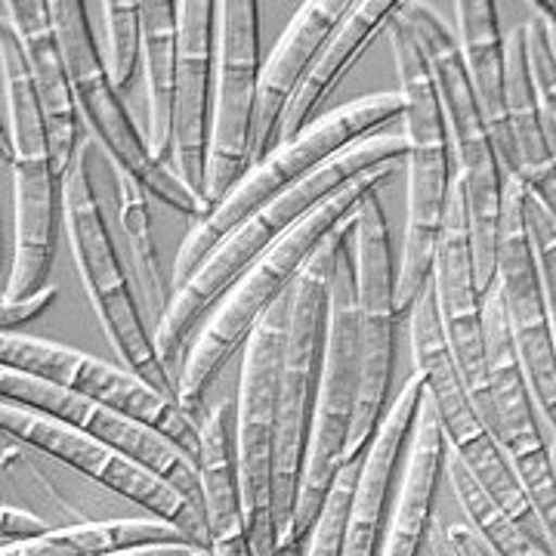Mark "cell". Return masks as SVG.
Wrapping results in <instances>:
<instances>
[{"label": "cell", "instance_id": "16", "mask_svg": "<svg viewBox=\"0 0 556 556\" xmlns=\"http://www.w3.org/2000/svg\"><path fill=\"white\" fill-rule=\"evenodd\" d=\"M495 260V285L504 300L514 350L526 371L529 390L535 396L538 415L544 420L547 433L556 437V343L535 244L526 223V186L519 179H507L504 186Z\"/></svg>", "mask_w": 556, "mask_h": 556}, {"label": "cell", "instance_id": "38", "mask_svg": "<svg viewBox=\"0 0 556 556\" xmlns=\"http://www.w3.org/2000/svg\"><path fill=\"white\" fill-rule=\"evenodd\" d=\"M50 526L35 514L13 507V504H3L0 510V544H22V541H35V538L47 535Z\"/></svg>", "mask_w": 556, "mask_h": 556}, {"label": "cell", "instance_id": "23", "mask_svg": "<svg viewBox=\"0 0 556 556\" xmlns=\"http://www.w3.org/2000/svg\"><path fill=\"white\" fill-rule=\"evenodd\" d=\"M424 387H427L424 375L412 371L408 380L402 383L399 396L393 399V405L387 408L383 420H380L368 452L362 455V470H358L353 504L346 514L340 556H378V538L380 526H383V507H387V495H390V482L396 473L399 455L412 437V424H415Z\"/></svg>", "mask_w": 556, "mask_h": 556}, {"label": "cell", "instance_id": "39", "mask_svg": "<svg viewBox=\"0 0 556 556\" xmlns=\"http://www.w3.org/2000/svg\"><path fill=\"white\" fill-rule=\"evenodd\" d=\"M439 532L452 544L455 556H497L470 522H445V526H439Z\"/></svg>", "mask_w": 556, "mask_h": 556}, {"label": "cell", "instance_id": "28", "mask_svg": "<svg viewBox=\"0 0 556 556\" xmlns=\"http://www.w3.org/2000/svg\"><path fill=\"white\" fill-rule=\"evenodd\" d=\"M177 0H142V72L149 97L146 142L152 159L174 170L177 112Z\"/></svg>", "mask_w": 556, "mask_h": 556}, {"label": "cell", "instance_id": "13", "mask_svg": "<svg viewBox=\"0 0 556 556\" xmlns=\"http://www.w3.org/2000/svg\"><path fill=\"white\" fill-rule=\"evenodd\" d=\"M291 294L276 303L244 343L239 402H236V457L248 535L254 556H278L276 529V420L281 353L288 331Z\"/></svg>", "mask_w": 556, "mask_h": 556}, {"label": "cell", "instance_id": "40", "mask_svg": "<svg viewBox=\"0 0 556 556\" xmlns=\"http://www.w3.org/2000/svg\"><path fill=\"white\" fill-rule=\"evenodd\" d=\"M522 186H526V192H529L556 223V161L551 167H544L541 174L526 179Z\"/></svg>", "mask_w": 556, "mask_h": 556}, {"label": "cell", "instance_id": "27", "mask_svg": "<svg viewBox=\"0 0 556 556\" xmlns=\"http://www.w3.org/2000/svg\"><path fill=\"white\" fill-rule=\"evenodd\" d=\"M442 470H445V437H442L433 396L424 387L415 424H412V437H408V457H405V470L399 482L396 504H393L387 538L378 556L420 554V544L433 517V497H437Z\"/></svg>", "mask_w": 556, "mask_h": 556}, {"label": "cell", "instance_id": "1", "mask_svg": "<svg viewBox=\"0 0 556 556\" xmlns=\"http://www.w3.org/2000/svg\"><path fill=\"white\" fill-rule=\"evenodd\" d=\"M402 164L405 161L380 164L375 170L353 179L350 186H343L338 195L318 204L309 217H303L288 236H281L226 291V298L219 300L214 313L204 321L199 338L192 340L189 356L182 362V371L177 378V402L186 415L199 420L207 390L217 383L223 368L229 365V358L236 356L239 346L248 343V338L254 334V328L266 318V313L291 294L294 281L303 273V266L309 263V257L316 254L318 244L328 239L343 219L356 214V207L365 195L380 192V186H387L396 177Z\"/></svg>", "mask_w": 556, "mask_h": 556}, {"label": "cell", "instance_id": "47", "mask_svg": "<svg viewBox=\"0 0 556 556\" xmlns=\"http://www.w3.org/2000/svg\"><path fill=\"white\" fill-rule=\"evenodd\" d=\"M207 556H211V554H207Z\"/></svg>", "mask_w": 556, "mask_h": 556}, {"label": "cell", "instance_id": "12", "mask_svg": "<svg viewBox=\"0 0 556 556\" xmlns=\"http://www.w3.org/2000/svg\"><path fill=\"white\" fill-rule=\"evenodd\" d=\"M353 266H356L358 309V399L343 467L362 460L380 420L387 415V393L396 356V263L390 251V226L378 192L365 195L353 223Z\"/></svg>", "mask_w": 556, "mask_h": 556}, {"label": "cell", "instance_id": "26", "mask_svg": "<svg viewBox=\"0 0 556 556\" xmlns=\"http://www.w3.org/2000/svg\"><path fill=\"white\" fill-rule=\"evenodd\" d=\"M457 47L464 72L470 80L489 137L495 142L497 161L507 179H519L517 146L507 124V84H504V35L492 0H457Z\"/></svg>", "mask_w": 556, "mask_h": 556}, {"label": "cell", "instance_id": "41", "mask_svg": "<svg viewBox=\"0 0 556 556\" xmlns=\"http://www.w3.org/2000/svg\"><path fill=\"white\" fill-rule=\"evenodd\" d=\"M211 551L201 547V544H149V547H134V551H121V554H109V556H207Z\"/></svg>", "mask_w": 556, "mask_h": 556}, {"label": "cell", "instance_id": "46", "mask_svg": "<svg viewBox=\"0 0 556 556\" xmlns=\"http://www.w3.org/2000/svg\"><path fill=\"white\" fill-rule=\"evenodd\" d=\"M551 452H554V473H556V437H554V442H551Z\"/></svg>", "mask_w": 556, "mask_h": 556}, {"label": "cell", "instance_id": "34", "mask_svg": "<svg viewBox=\"0 0 556 556\" xmlns=\"http://www.w3.org/2000/svg\"><path fill=\"white\" fill-rule=\"evenodd\" d=\"M358 470H362V460H353V464H346L338 473L331 492H328V501H325V507L318 514L316 526L309 532V551H306V556H340L346 514H350V504H353Z\"/></svg>", "mask_w": 556, "mask_h": 556}, {"label": "cell", "instance_id": "19", "mask_svg": "<svg viewBox=\"0 0 556 556\" xmlns=\"http://www.w3.org/2000/svg\"><path fill=\"white\" fill-rule=\"evenodd\" d=\"M433 291H437L439 321L445 340L455 353L460 378L467 383L470 396L477 402L479 415L492 417V396L485 380V334H482V303L485 294L479 291L477 260H473V232H470V207L464 179H452V192L445 204V219L433 254Z\"/></svg>", "mask_w": 556, "mask_h": 556}, {"label": "cell", "instance_id": "25", "mask_svg": "<svg viewBox=\"0 0 556 556\" xmlns=\"http://www.w3.org/2000/svg\"><path fill=\"white\" fill-rule=\"evenodd\" d=\"M399 7H402V0H356L350 7V13L334 28V35L318 50L316 62L300 84L291 105L285 109V118L278 124L276 146L298 139L316 121L318 109L353 72V65L365 56V50L375 43V38H380L390 28V22L396 20Z\"/></svg>", "mask_w": 556, "mask_h": 556}, {"label": "cell", "instance_id": "8", "mask_svg": "<svg viewBox=\"0 0 556 556\" xmlns=\"http://www.w3.org/2000/svg\"><path fill=\"white\" fill-rule=\"evenodd\" d=\"M353 223H356V214L343 219L338 229L318 244L316 254L303 266V273L291 288L288 331H285V353H281V378H278L276 473H273L278 538L288 532L291 517H294V504H298L300 473H303L306 439H309L313 405H316L318 371H321L328 291H331L340 248H343V241L350 239Z\"/></svg>", "mask_w": 556, "mask_h": 556}, {"label": "cell", "instance_id": "35", "mask_svg": "<svg viewBox=\"0 0 556 556\" xmlns=\"http://www.w3.org/2000/svg\"><path fill=\"white\" fill-rule=\"evenodd\" d=\"M526 223H529V236L535 244L538 269H541V285H544L547 316H551V331H554L556 343V223L529 192H526Z\"/></svg>", "mask_w": 556, "mask_h": 556}, {"label": "cell", "instance_id": "30", "mask_svg": "<svg viewBox=\"0 0 556 556\" xmlns=\"http://www.w3.org/2000/svg\"><path fill=\"white\" fill-rule=\"evenodd\" d=\"M504 84H507V124L517 146L519 182H526L554 164L547 127H544V105L538 97L535 72L529 60L526 22L504 38Z\"/></svg>", "mask_w": 556, "mask_h": 556}, {"label": "cell", "instance_id": "24", "mask_svg": "<svg viewBox=\"0 0 556 556\" xmlns=\"http://www.w3.org/2000/svg\"><path fill=\"white\" fill-rule=\"evenodd\" d=\"M199 477L211 556H254L244 507H241L236 405L229 399H219L217 405L201 417Z\"/></svg>", "mask_w": 556, "mask_h": 556}, {"label": "cell", "instance_id": "2", "mask_svg": "<svg viewBox=\"0 0 556 556\" xmlns=\"http://www.w3.org/2000/svg\"><path fill=\"white\" fill-rule=\"evenodd\" d=\"M405 152H408V146H405L402 130H378L356 146H350L346 152L334 155L328 164H321L306 182L294 186L291 192H285L273 204L260 207L257 214L244 219L236 232H229L219 241L199 266V273L174 291L167 316L161 318L159 328L152 331L167 368L186 353V340L195 334V328L207 318V313L226 298V291L281 236H288L300 219L309 217L318 204L338 195L343 186H350L362 174L375 170L380 164H390V161H405Z\"/></svg>", "mask_w": 556, "mask_h": 556}, {"label": "cell", "instance_id": "33", "mask_svg": "<svg viewBox=\"0 0 556 556\" xmlns=\"http://www.w3.org/2000/svg\"><path fill=\"white\" fill-rule=\"evenodd\" d=\"M102 62L112 84L124 90L142 62V0H102Z\"/></svg>", "mask_w": 556, "mask_h": 556}, {"label": "cell", "instance_id": "20", "mask_svg": "<svg viewBox=\"0 0 556 556\" xmlns=\"http://www.w3.org/2000/svg\"><path fill=\"white\" fill-rule=\"evenodd\" d=\"M177 112H174V174L204 199L211 155V84H217V3H177Z\"/></svg>", "mask_w": 556, "mask_h": 556}, {"label": "cell", "instance_id": "21", "mask_svg": "<svg viewBox=\"0 0 556 556\" xmlns=\"http://www.w3.org/2000/svg\"><path fill=\"white\" fill-rule=\"evenodd\" d=\"M350 7H353L350 0H309V3H300L294 20L288 22L285 35L278 38L269 60L260 68L257 118H254L248 170L257 167L260 161L276 149L278 124L285 118V109L291 105L300 84L316 62L318 50L334 35V28L350 13Z\"/></svg>", "mask_w": 556, "mask_h": 556}, {"label": "cell", "instance_id": "3", "mask_svg": "<svg viewBox=\"0 0 556 556\" xmlns=\"http://www.w3.org/2000/svg\"><path fill=\"white\" fill-rule=\"evenodd\" d=\"M0 84H3V159L13 170V266L3 300L47 288L56 251L62 179L35 80L13 22L0 13Z\"/></svg>", "mask_w": 556, "mask_h": 556}, {"label": "cell", "instance_id": "22", "mask_svg": "<svg viewBox=\"0 0 556 556\" xmlns=\"http://www.w3.org/2000/svg\"><path fill=\"white\" fill-rule=\"evenodd\" d=\"M0 13L13 22L16 35L25 50V62L35 80L47 134H50V149L56 161V174L65 179V174L75 167L78 149V105H75V90L68 78V65L62 56L60 35L53 25L50 0H3Z\"/></svg>", "mask_w": 556, "mask_h": 556}, {"label": "cell", "instance_id": "44", "mask_svg": "<svg viewBox=\"0 0 556 556\" xmlns=\"http://www.w3.org/2000/svg\"><path fill=\"white\" fill-rule=\"evenodd\" d=\"M437 556H455V551H452V544L445 541V535L437 529Z\"/></svg>", "mask_w": 556, "mask_h": 556}, {"label": "cell", "instance_id": "18", "mask_svg": "<svg viewBox=\"0 0 556 556\" xmlns=\"http://www.w3.org/2000/svg\"><path fill=\"white\" fill-rule=\"evenodd\" d=\"M0 396L56 417L80 433L118 448L127 457H134L137 464L149 467L152 473H159L161 479H167L170 485H177L182 495H189L195 504H201L199 464L192 460V455H186L174 439L139 424L137 417L100 405V402H90V399L78 396L72 390H62L50 380L22 375L16 368H7V365H0Z\"/></svg>", "mask_w": 556, "mask_h": 556}, {"label": "cell", "instance_id": "43", "mask_svg": "<svg viewBox=\"0 0 556 556\" xmlns=\"http://www.w3.org/2000/svg\"><path fill=\"white\" fill-rule=\"evenodd\" d=\"M544 127H547V142H551V152L556 161V115L551 109H544Z\"/></svg>", "mask_w": 556, "mask_h": 556}, {"label": "cell", "instance_id": "37", "mask_svg": "<svg viewBox=\"0 0 556 556\" xmlns=\"http://www.w3.org/2000/svg\"><path fill=\"white\" fill-rule=\"evenodd\" d=\"M53 300H56V288L53 285H47V288H40V291L22 300H0V328H3V334L16 331V328H22L31 318L43 316L53 306Z\"/></svg>", "mask_w": 556, "mask_h": 556}, {"label": "cell", "instance_id": "31", "mask_svg": "<svg viewBox=\"0 0 556 556\" xmlns=\"http://www.w3.org/2000/svg\"><path fill=\"white\" fill-rule=\"evenodd\" d=\"M112 170H115V182H118V219L124 239H127V254L134 263V273H137L142 309L155 331L161 318L167 316L174 291H167V285L161 278L159 244H155V232H152V207H149L152 195L134 174L118 170V167H112Z\"/></svg>", "mask_w": 556, "mask_h": 556}, {"label": "cell", "instance_id": "4", "mask_svg": "<svg viewBox=\"0 0 556 556\" xmlns=\"http://www.w3.org/2000/svg\"><path fill=\"white\" fill-rule=\"evenodd\" d=\"M387 38L396 60L399 93H402V137H405V244L396 266V316L408 318L412 306L433 276V254H437L445 204L455 179L452 146L445 134V121L437 100L433 75L417 47L412 28L396 13L390 22Z\"/></svg>", "mask_w": 556, "mask_h": 556}, {"label": "cell", "instance_id": "6", "mask_svg": "<svg viewBox=\"0 0 556 556\" xmlns=\"http://www.w3.org/2000/svg\"><path fill=\"white\" fill-rule=\"evenodd\" d=\"M399 16L412 28L417 47L433 75L439 109L445 121V134L452 146L457 177L464 179L467 207H470V232H473V260H477L479 291L485 294L495 281L497 269V223H501V201L507 174L501 167L495 142L482 121L470 80L464 72L457 35L439 20L430 3L408 0L399 7Z\"/></svg>", "mask_w": 556, "mask_h": 556}, {"label": "cell", "instance_id": "9", "mask_svg": "<svg viewBox=\"0 0 556 556\" xmlns=\"http://www.w3.org/2000/svg\"><path fill=\"white\" fill-rule=\"evenodd\" d=\"M408 325H412L415 371L424 375L427 393L433 396L445 448L455 452L457 460L482 485V492L501 507L504 517L517 522L519 529L529 538H535L538 544L551 547V541L544 535V526H541L535 507H532V501L519 482L510 457L501 448V442L492 433V427L485 424V417L479 415L477 402L460 378L455 353H452L445 331H442V321H439L433 281H427V288L415 300Z\"/></svg>", "mask_w": 556, "mask_h": 556}, {"label": "cell", "instance_id": "11", "mask_svg": "<svg viewBox=\"0 0 556 556\" xmlns=\"http://www.w3.org/2000/svg\"><path fill=\"white\" fill-rule=\"evenodd\" d=\"M50 13L60 35L62 56L68 65L78 115L84 127L90 130L93 142L102 149V155L112 167L134 174L149 189L152 199H159L182 217L201 223L211 214V204L201 199L199 192H192L170 167L152 159L149 142L139 134L137 121L130 118L127 105L121 100V90L105 72L100 43L93 38V28L87 20V3L50 0Z\"/></svg>", "mask_w": 556, "mask_h": 556}, {"label": "cell", "instance_id": "5", "mask_svg": "<svg viewBox=\"0 0 556 556\" xmlns=\"http://www.w3.org/2000/svg\"><path fill=\"white\" fill-rule=\"evenodd\" d=\"M399 118H402V93L399 90L368 93V97H358V100L340 105L334 112H325L298 139L276 146L257 167H251L236 182V189L219 201L207 217L201 223H192V229L186 232L177 260H174L170 291L182 288L189 278L195 276L207 254L229 232H236L251 214H257L260 207L273 204L285 192H291L294 186L306 182L321 164H328L334 155L346 152L350 146L378 134L380 127H387Z\"/></svg>", "mask_w": 556, "mask_h": 556}, {"label": "cell", "instance_id": "17", "mask_svg": "<svg viewBox=\"0 0 556 556\" xmlns=\"http://www.w3.org/2000/svg\"><path fill=\"white\" fill-rule=\"evenodd\" d=\"M260 84V3H217V84L211 118V155L204 201L211 211L244 177L254 142Z\"/></svg>", "mask_w": 556, "mask_h": 556}, {"label": "cell", "instance_id": "42", "mask_svg": "<svg viewBox=\"0 0 556 556\" xmlns=\"http://www.w3.org/2000/svg\"><path fill=\"white\" fill-rule=\"evenodd\" d=\"M532 10H535L541 20H547L551 25H556V0H538V3H532Z\"/></svg>", "mask_w": 556, "mask_h": 556}, {"label": "cell", "instance_id": "7", "mask_svg": "<svg viewBox=\"0 0 556 556\" xmlns=\"http://www.w3.org/2000/svg\"><path fill=\"white\" fill-rule=\"evenodd\" d=\"M353 236V232H350ZM358 399V309H356V266L353 244L343 241L328 291V321L321 346L313 424L306 439V457L300 473L298 504L288 532L278 538V556L298 554L309 538L318 514L328 501L334 479L343 470V455L353 430Z\"/></svg>", "mask_w": 556, "mask_h": 556}, {"label": "cell", "instance_id": "10", "mask_svg": "<svg viewBox=\"0 0 556 556\" xmlns=\"http://www.w3.org/2000/svg\"><path fill=\"white\" fill-rule=\"evenodd\" d=\"M62 226L84 291L121 365L146 383H152L164 396L177 399V378L161 358L149 318L137 306L130 278L124 273L115 241L109 236L93 189V174L87 164V149H80L75 167L62 179Z\"/></svg>", "mask_w": 556, "mask_h": 556}, {"label": "cell", "instance_id": "15", "mask_svg": "<svg viewBox=\"0 0 556 556\" xmlns=\"http://www.w3.org/2000/svg\"><path fill=\"white\" fill-rule=\"evenodd\" d=\"M0 365L16 368L22 375L50 380L62 390H72L78 396L100 402L109 408H118L124 415L137 417L139 424L159 430L174 439L186 455L199 464L201 424L179 408L177 399L164 396L152 383L127 371L124 365H112L105 358L87 356L80 350L62 346L53 340L25 338L16 331H7L0 338Z\"/></svg>", "mask_w": 556, "mask_h": 556}, {"label": "cell", "instance_id": "45", "mask_svg": "<svg viewBox=\"0 0 556 556\" xmlns=\"http://www.w3.org/2000/svg\"><path fill=\"white\" fill-rule=\"evenodd\" d=\"M532 13H535V10H532ZM547 31H551V47H554V56H556V25H551V22H547Z\"/></svg>", "mask_w": 556, "mask_h": 556}, {"label": "cell", "instance_id": "32", "mask_svg": "<svg viewBox=\"0 0 556 556\" xmlns=\"http://www.w3.org/2000/svg\"><path fill=\"white\" fill-rule=\"evenodd\" d=\"M445 479L452 482V492H455L467 522L489 541V547L497 556H556L554 547L538 544L535 538L526 535L517 522L504 517L501 507L482 492V485L467 473V467L448 448H445Z\"/></svg>", "mask_w": 556, "mask_h": 556}, {"label": "cell", "instance_id": "14", "mask_svg": "<svg viewBox=\"0 0 556 556\" xmlns=\"http://www.w3.org/2000/svg\"><path fill=\"white\" fill-rule=\"evenodd\" d=\"M0 427L7 437L20 439L40 455L53 457L65 467L78 470L80 477L100 482L102 489H109L112 495L142 507L149 517L174 522L195 544L207 547V522H204L201 504H195L189 495H182L177 485H170L167 479L152 473L149 467L137 464L134 457H127L100 439L80 433L56 417L35 412L28 405H20V402H10V399L0 402Z\"/></svg>", "mask_w": 556, "mask_h": 556}, {"label": "cell", "instance_id": "29", "mask_svg": "<svg viewBox=\"0 0 556 556\" xmlns=\"http://www.w3.org/2000/svg\"><path fill=\"white\" fill-rule=\"evenodd\" d=\"M195 544L179 526L159 517L102 519L50 529L47 535L22 544H0V556H109L149 544Z\"/></svg>", "mask_w": 556, "mask_h": 556}, {"label": "cell", "instance_id": "36", "mask_svg": "<svg viewBox=\"0 0 556 556\" xmlns=\"http://www.w3.org/2000/svg\"><path fill=\"white\" fill-rule=\"evenodd\" d=\"M526 28H529V60H532V72H535L538 97H541V105L556 115V56L551 47L547 22L532 13L526 20Z\"/></svg>", "mask_w": 556, "mask_h": 556}]
</instances>
